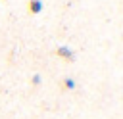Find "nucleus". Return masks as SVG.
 <instances>
[{
    "instance_id": "f257e3e1",
    "label": "nucleus",
    "mask_w": 123,
    "mask_h": 119,
    "mask_svg": "<svg viewBox=\"0 0 123 119\" xmlns=\"http://www.w3.org/2000/svg\"><path fill=\"white\" fill-rule=\"evenodd\" d=\"M56 54H58L62 60H67V61H73V60H75V52H73L69 46H60V48L56 50Z\"/></svg>"
},
{
    "instance_id": "f03ea898",
    "label": "nucleus",
    "mask_w": 123,
    "mask_h": 119,
    "mask_svg": "<svg viewBox=\"0 0 123 119\" xmlns=\"http://www.w3.org/2000/svg\"><path fill=\"white\" fill-rule=\"evenodd\" d=\"M42 8H44L42 0H29V2H27V12H29V13H40Z\"/></svg>"
},
{
    "instance_id": "7ed1b4c3",
    "label": "nucleus",
    "mask_w": 123,
    "mask_h": 119,
    "mask_svg": "<svg viewBox=\"0 0 123 119\" xmlns=\"http://www.w3.org/2000/svg\"><path fill=\"white\" fill-rule=\"evenodd\" d=\"M62 83H63V86H65L67 90H73V88H75V81H73V79H63Z\"/></svg>"
},
{
    "instance_id": "20e7f679",
    "label": "nucleus",
    "mask_w": 123,
    "mask_h": 119,
    "mask_svg": "<svg viewBox=\"0 0 123 119\" xmlns=\"http://www.w3.org/2000/svg\"><path fill=\"white\" fill-rule=\"evenodd\" d=\"M31 83L37 86V84H40V75H33V79H31Z\"/></svg>"
}]
</instances>
